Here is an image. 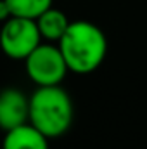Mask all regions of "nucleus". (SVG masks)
Wrapping results in <instances>:
<instances>
[{"mask_svg":"<svg viewBox=\"0 0 147 149\" xmlns=\"http://www.w3.org/2000/svg\"><path fill=\"white\" fill-rule=\"evenodd\" d=\"M9 17H12V12L5 0H0V23H5Z\"/></svg>","mask_w":147,"mask_h":149,"instance_id":"obj_9","label":"nucleus"},{"mask_svg":"<svg viewBox=\"0 0 147 149\" xmlns=\"http://www.w3.org/2000/svg\"><path fill=\"white\" fill-rule=\"evenodd\" d=\"M30 121V97L14 87L0 90V128L12 130Z\"/></svg>","mask_w":147,"mask_h":149,"instance_id":"obj_5","label":"nucleus"},{"mask_svg":"<svg viewBox=\"0 0 147 149\" xmlns=\"http://www.w3.org/2000/svg\"><path fill=\"white\" fill-rule=\"evenodd\" d=\"M2 149H49V137L28 121L5 132Z\"/></svg>","mask_w":147,"mask_h":149,"instance_id":"obj_6","label":"nucleus"},{"mask_svg":"<svg viewBox=\"0 0 147 149\" xmlns=\"http://www.w3.org/2000/svg\"><path fill=\"white\" fill-rule=\"evenodd\" d=\"M0 149H2V148H0Z\"/></svg>","mask_w":147,"mask_h":149,"instance_id":"obj_10","label":"nucleus"},{"mask_svg":"<svg viewBox=\"0 0 147 149\" xmlns=\"http://www.w3.org/2000/svg\"><path fill=\"white\" fill-rule=\"evenodd\" d=\"M24 70L28 78L38 87L61 85L69 71L59 45H54L52 42L38 45L24 59Z\"/></svg>","mask_w":147,"mask_h":149,"instance_id":"obj_3","label":"nucleus"},{"mask_svg":"<svg viewBox=\"0 0 147 149\" xmlns=\"http://www.w3.org/2000/svg\"><path fill=\"white\" fill-rule=\"evenodd\" d=\"M12 16L26 17V19H37L40 14H43L47 9L52 7L54 0H5Z\"/></svg>","mask_w":147,"mask_h":149,"instance_id":"obj_8","label":"nucleus"},{"mask_svg":"<svg viewBox=\"0 0 147 149\" xmlns=\"http://www.w3.org/2000/svg\"><path fill=\"white\" fill-rule=\"evenodd\" d=\"M37 26L40 30V35L43 40H49V42H59L62 35L66 33V30L69 28L71 21L68 19V16L55 9V7H50L47 9L43 14H40L37 19Z\"/></svg>","mask_w":147,"mask_h":149,"instance_id":"obj_7","label":"nucleus"},{"mask_svg":"<svg viewBox=\"0 0 147 149\" xmlns=\"http://www.w3.org/2000/svg\"><path fill=\"white\" fill-rule=\"evenodd\" d=\"M69 71L88 74L95 71L106 59V33L90 21H73L62 38L57 42Z\"/></svg>","mask_w":147,"mask_h":149,"instance_id":"obj_1","label":"nucleus"},{"mask_svg":"<svg viewBox=\"0 0 147 149\" xmlns=\"http://www.w3.org/2000/svg\"><path fill=\"white\" fill-rule=\"evenodd\" d=\"M42 35L35 19L9 17L0 30V50L16 61H24L38 45L42 43Z\"/></svg>","mask_w":147,"mask_h":149,"instance_id":"obj_4","label":"nucleus"},{"mask_svg":"<svg viewBox=\"0 0 147 149\" xmlns=\"http://www.w3.org/2000/svg\"><path fill=\"white\" fill-rule=\"evenodd\" d=\"M74 118L69 94L61 85L38 87L30 97V123L49 139L64 135Z\"/></svg>","mask_w":147,"mask_h":149,"instance_id":"obj_2","label":"nucleus"}]
</instances>
